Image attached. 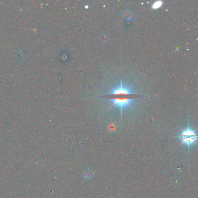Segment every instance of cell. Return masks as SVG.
I'll return each mask as SVG.
<instances>
[{"label":"cell","instance_id":"cell-2","mask_svg":"<svg viewBox=\"0 0 198 198\" xmlns=\"http://www.w3.org/2000/svg\"><path fill=\"white\" fill-rule=\"evenodd\" d=\"M179 138L181 139V144H185L186 145L188 149H189L190 146L196 143V141L198 139V137H180Z\"/></svg>","mask_w":198,"mask_h":198},{"label":"cell","instance_id":"cell-4","mask_svg":"<svg viewBox=\"0 0 198 198\" xmlns=\"http://www.w3.org/2000/svg\"><path fill=\"white\" fill-rule=\"evenodd\" d=\"M162 1H157V2H156L154 4H153V5L152 8L153 9H157L162 6Z\"/></svg>","mask_w":198,"mask_h":198},{"label":"cell","instance_id":"cell-3","mask_svg":"<svg viewBox=\"0 0 198 198\" xmlns=\"http://www.w3.org/2000/svg\"><path fill=\"white\" fill-rule=\"evenodd\" d=\"M198 137L197 134H196V132L195 130L190 129L189 127L185 130H183L182 131L181 134L180 136L177 137V138H180V137Z\"/></svg>","mask_w":198,"mask_h":198},{"label":"cell","instance_id":"cell-1","mask_svg":"<svg viewBox=\"0 0 198 198\" xmlns=\"http://www.w3.org/2000/svg\"><path fill=\"white\" fill-rule=\"evenodd\" d=\"M107 95L111 96L110 99L112 101V105L120 107L122 117L123 110L125 107H130L131 103L136 99V98L131 96L135 95L130 90V87L124 86L122 81H120V86L112 88L109 94Z\"/></svg>","mask_w":198,"mask_h":198}]
</instances>
